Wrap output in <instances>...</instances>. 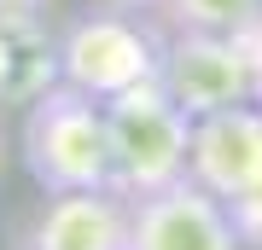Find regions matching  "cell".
<instances>
[{"mask_svg": "<svg viewBox=\"0 0 262 250\" xmlns=\"http://www.w3.org/2000/svg\"><path fill=\"white\" fill-rule=\"evenodd\" d=\"M18 157L41 192H70V186H111V134H105V105L94 93L53 82L24 105Z\"/></svg>", "mask_w": 262, "mask_h": 250, "instance_id": "cell-1", "label": "cell"}, {"mask_svg": "<svg viewBox=\"0 0 262 250\" xmlns=\"http://www.w3.org/2000/svg\"><path fill=\"white\" fill-rule=\"evenodd\" d=\"M99 105H105V134H111V186L122 198H146L187 175L192 117L169 99L158 76H146Z\"/></svg>", "mask_w": 262, "mask_h": 250, "instance_id": "cell-2", "label": "cell"}, {"mask_svg": "<svg viewBox=\"0 0 262 250\" xmlns=\"http://www.w3.org/2000/svg\"><path fill=\"white\" fill-rule=\"evenodd\" d=\"M158 64H163V35L117 6L82 12L58 35V82L94 93V99H111V93L158 76Z\"/></svg>", "mask_w": 262, "mask_h": 250, "instance_id": "cell-3", "label": "cell"}, {"mask_svg": "<svg viewBox=\"0 0 262 250\" xmlns=\"http://www.w3.org/2000/svg\"><path fill=\"white\" fill-rule=\"evenodd\" d=\"M158 82L187 117H210L222 105L251 99V64H245L239 41L222 35V29H169Z\"/></svg>", "mask_w": 262, "mask_h": 250, "instance_id": "cell-4", "label": "cell"}, {"mask_svg": "<svg viewBox=\"0 0 262 250\" xmlns=\"http://www.w3.org/2000/svg\"><path fill=\"white\" fill-rule=\"evenodd\" d=\"M128 204H134L128 250H245L227 204L192 175H181L175 186H158L146 198H128Z\"/></svg>", "mask_w": 262, "mask_h": 250, "instance_id": "cell-5", "label": "cell"}, {"mask_svg": "<svg viewBox=\"0 0 262 250\" xmlns=\"http://www.w3.org/2000/svg\"><path fill=\"white\" fill-rule=\"evenodd\" d=\"M134 204L117 186H70L47 192L41 210L18 233V250H128Z\"/></svg>", "mask_w": 262, "mask_h": 250, "instance_id": "cell-6", "label": "cell"}, {"mask_svg": "<svg viewBox=\"0 0 262 250\" xmlns=\"http://www.w3.org/2000/svg\"><path fill=\"white\" fill-rule=\"evenodd\" d=\"M187 175L198 186H210L222 204L262 180V105L256 99L222 105V111H210V117H192Z\"/></svg>", "mask_w": 262, "mask_h": 250, "instance_id": "cell-7", "label": "cell"}, {"mask_svg": "<svg viewBox=\"0 0 262 250\" xmlns=\"http://www.w3.org/2000/svg\"><path fill=\"white\" fill-rule=\"evenodd\" d=\"M256 12H262V0H163L158 18L169 29H222V35H233Z\"/></svg>", "mask_w": 262, "mask_h": 250, "instance_id": "cell-8", "label": "cell"}, {"mask_svg": "<svg viewBox=\"0 0 262 250\" xmlns=\"http://www.w3.org/2000/svg\"><path fill=\"white\" fill-rule=\"evenodd\" d=\"M227 215H233V233L245 250H262V180L245 186L239 198H227Z\"/></svg>", "mask_w": 262, "mask_h": 250, "instance_id": "cell-9", "label": "cell"}, {"mask_svg": "<svg viewBox=\"0 0 262 250\" xmlns=\"http://www.w3.org/2000/svg\"><path fill=\"white\" fill-rule=\"evenodd\" d=\"M233 41H239L245 64H251V99L262 105V12H256L251 24H239V29H233Z\"/></svg>", "mask_w": 262, "mask_h": 250, "instance_id": "cell-10", "label": "cell"}, {"mask_svg": "<svg viewBox=\"0 0 262 250\" xmlns=\"http://www.w3.org/2000/svg\"><path fill=\"white\" fill-rule=\"evenodd\" d=\"M99 6H117V12H134V18H146V12H158L163 0H99Z\"/></svg>", "mask_w": 262, "mask_h": 250, "instance_id": "cell-11", "label": "cell"}, {"mask_svg": "<svg viewBox=\"0 0 262 250\" xmlns=\"http://www.w3.org/2000/svg\"><path fill=\"white\" fill-rule=\"evenodd\" d=\"M47 6V0H0V18H6V12H41Z\"/></svg>", "mask_w": 262, "mask_h": 250, "instance_id": "cell-12", "label": "cell"}, {"mask_svg": "<svg viewBox=\"0 0 262 250\" xmlns=\"http://www.w3.org/2000/svg\"><path fill=\"white\" fill-rule=\"evenodd\" d=\"M0 175H6V134H0Z\"/></svg>", "mask_w": 262, "mask_h": 250, "instance_id": "cell-13", "label": "cell"}]
</instances>
